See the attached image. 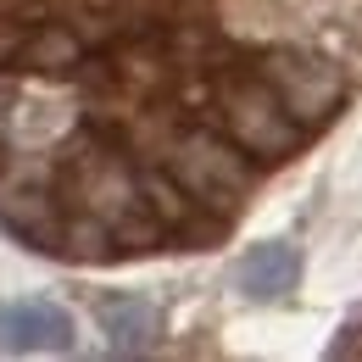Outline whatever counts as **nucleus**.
Segmentation results:
<instances>
[{"label": "nucleus", "instance_id": "2", "mask_svg": "<svg viewBox=\"0 0 362 362\" xmlns=\"http://www.w3.org/2000/svg\"><path fill=\"white\" fill-rule=\"evenodd\" d=\"M218 112H223L228 139L245 151V156H262V162H290L301 145H307V129L284 112V100L273 95V84L257 73V67H234L218 84Z\"/></svg>", "mask_w": 362, "mask_h": 362}, {"label": "nucleus", "instance_id": "7", "mask_svg": "<svg viewBox=\"0 0 362 362\" xmlns=\"http://www.w3.org/2000/svg\"><path fill=\"white\" fill-rule=\"evenodd\" d=\"M73 62H78V40H73V28H56V23H45L11 56V67H23V73H67Z\"/></svg>", "mask_w": 362, "mask_h": 362}, {"label": "nucleus", "instance_id": "8", "mask_svg": "<svg viewBox=\"0 0 362 362\" xmlns=\"http://www.w3.org/2000/svg\"><path fill=\"white\" fill-rule=\"evenodd\" d=\"M11 95H17L11 73H0V151H6V134H11Z\"/></svg>", "mask_w": 362, "mask_h": 362}, {"label": "nucleus", "instance_id": "3", "mask_svg": "<svg viewBox=\"0 0 362 362\" xmlns=\"http://www.w3.org/2000/svg\"><path fill=\"white\" fill-rule=\"evenodd\" d=\"M257 73L273 84V95L284 100V112H290L307 134H317L323 123H334L340 106H346V78H340V67H334L329 56L301 50V45H273Z\"/></svg>", "mask_w": 362, "mask_h": 362}, {"label": "nucleus", "instance_id": "4", "mask_svg": "<svg viewBox=\"0 0 362 362\" xmlns=\"http://www.w3.org/2000/svg\"><path fill=\"white\" fill-rule=\"evenodd\" d=\"M78 346V323L45 296L0 301V357H67Z\"/></svg>", "mask_w": 362, "mask_h": 362}, {"label": "nucleus", "instance_id": "6", "mask_svg": "<svg viewBox=\"0 0 362 362\" xmlns=\"http://www.w3.org/2000/svg\"><path fill=\"white\" fill-rule=\"evenodd\" d=\"M296 284H301V251L284 245V240H262L240 257V296L257 301V307L290 301Z\"/></svg>", "mask_w": 362, "mask_h": 362}, {"label": "nucleus", "instance_id": "5", "mask_svg": "<svg viewBox=\"0 0 362 362\" xmlns=\"http://www.w3.org/2000/svg\"><path fill=\"white\" fill-rule=\"evenodd\" d=\"M95 323L112 346V357H151L162 346V313L134 296V290H117V296H100L95 301Z\"/></svg>", "mask_w": 362, "mask_h": 362}, {"label": "nucleus", "instance_id": "1", "mask_svg": "<svg viewBox=\"0 0 362 362\" xmlns=\"http://www.w3.org/2000/svg\"><path fill=\"white\" fill-rule=\"evenodd\" d=\"M168 173L179 179V189L189 201H201L212 218L234 223L240 206L257 195V168L251 156L234 145L228 134H212V129H189L179 134V145L168 151Z\"/></svg>", "mask_w": 362, "mask_h": 362}]
</instances>
